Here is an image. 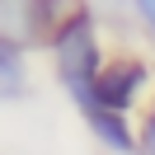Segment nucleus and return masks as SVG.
Here are the masks:
<instances>
[{
	"label": "nucleus",
	"instance_id": "1",
	"mask_svg": "<svg viewBox=\"0 0 155 155\" xmlns=\"http://www.w3.org/2000/svg\"><path fill=\"white\" fill-rule=\"evenodd\" d=\"M47 57H52V75H57L61 89L99 80V71L108 66V52H104V33H99V10L89 0L61 24V33L52 38Z\"/></svg>",
	"mask_w": 155,
	"mask_h": 155
},
{
	"label": "nucleus",
	"instance_id": "2",
	"mask_svg": "<svg viewBox=\"0 0 155 155\" xmlns=\"http://www.w3.org/2000/svg\"><path fill=\"white\" fill-rule=\"evenodd\" d=\"M85 0H0V38L19 42L28 52H47L61 24L80 10Z\"/></svg>",
	"mask_w": 155,
	"mask_h": 155
},
{
	"label": "nucleus",
	"instance_id": "3",
	"mask_svg": "<svg viewBox=\"0 0 155 155\" xmlns=\"http://www.w3.org/2000/svg\"><path fill=\"white\" fill-rule=\"evenodd\" d=\"M146 94H155V66L146 57H136V52H113L108 66L99 71V80H94L99 108H113V113L132 117L136 108H146L141 104Z\"/></svg>",
	"mask_w": 155,
	"mask_h": 155
},
{
	"label": "nucleus",
	"instance_id": "4",
	"mask_svg": "<svg viewBox=\"0 0 155 155\" xmlns=\"http://www.w3.org/2000/svg\"><path fill=\"white\" fill-rule=\"evenodd\" d=\"M85 127H89V136H94L104 150H113V155H141V136H136V127H132L127 113L89 108V113H85Z\"/></svg>",
	"mask_w": 155,
	"mask_h": 155
},
{
	"label": "nucleus",
	"instance_id": "5",
	"mask_svg": "<svg viewBox=\"0 0 155 155\" xmlns=\"http://www.w3.org/2000/svg\"><path fill=\"white\" fill-rule=\"evenodd\" d=\"M33 94V75H28V47L0 38V104H19Z\"/></svg>",
	"mask_w": 155,
	"mask_h": 155
},
{
	"label": "nucleus",
	"instance_id": "6",
	"mask_svg": "<svg viewBox=\"0 0 155 155\" xmlns=\"http://www.w3.org/2000/svg\"><path fill=\"white\" fill-rule=\"evenodd\" d=\"M136 136H141V155H155V94L146 99L141 117H136Z\"/></svg>",
	"mask_w": 155,
	"mask_h": 155
},
{
	"label": "nucleus",
	"instance_id": "7",
	"mask_svg": "<svg viewBox=\"0 0 155 155\" xmlns=\"http://www.w3.org/2000/svg\"><path fill=\"white\" fill-rule=\"evenodd\" d=\"M127 14L136 19V28L155 42V0H127Z\"/></svg>",
	"mask_w": 155,
	"mask_h": 155
}]
</instances>
